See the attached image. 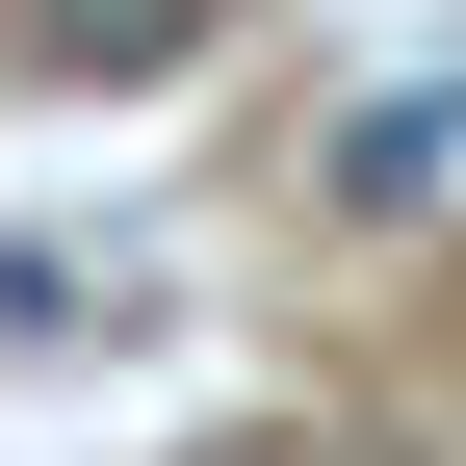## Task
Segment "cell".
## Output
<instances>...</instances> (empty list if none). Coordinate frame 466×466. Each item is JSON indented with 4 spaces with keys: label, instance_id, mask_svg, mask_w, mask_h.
Masks as SVG:
<instances>
[{
    "label": "cell",
    "instance_id": "1",
    "mask_svg": "<svg viewBox=\"0 0 466 466\" xmlns=\"http://www.w3.org/2000/svg\"><path fill=\"white\" fill-rule=\"evenodd\" d=\"M208 26H233V0H26V78H78V104H130V78H182Z\"/></svg>",
    "mask_w": 466,
    "mask_h": 466
},
{
    "label": "cell",
    "instance_id": "2",
    "mask_svg": "<svg viewBox=\"0 0 466 466\" xmlns=\"http://www.w3.org/2000/svg\"><path fill=\"white\" fill-rule=\"evenodd\" d=\"M466 182V78H389V104H337V208H441Z\"/></svg>",
    "mask_w": 466,
    "mask_h": 466
}]
</instances>
